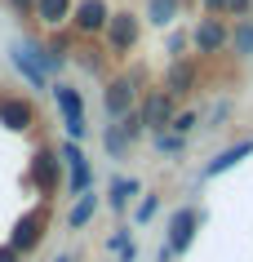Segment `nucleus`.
<instances>
[{
  "instance_id": "obj_7",
  "label": "nucleus",
  "mask_w": 253,
  "mask_h": 262,
  "mask_svg": "<svg viewBox=\"0 0 253 262\" xmlns=\"http://www.w3.org/2000/svg\"><path fill=\"white\" fill-rule=\"evenodd\" d=\"M107 18H111V5H107V0H76L71 27L80 31V36H98V31L107 27Z\"/></svg>"
},
{
  "instance_id": "obj_10",
  "label": "nucleus",
  "mask_w": 253,
  "mask_h": 262,
  "mask_svg": "<svg viewBox=\"0 0 253 262\" xmlns=\"http://www.w3.org/2000/svg\"><path fill=\"white\" fill-rule=\"evenodd\" d=\"M191 45H196L200 54H218V49H226V45H231V27H226L222 18H213V14H209V18L196 27Z\"/></svg>"
},
{
  "instance_id": "obj_9",
  "label": "nucleus",
  "mask_w": 253,
  "mask_h": 262,
  "mask_svg": "<svg viewBox=\"0 0 253 262\" xmlns=\"http://www.w3.org/2000/svg\"><path fill=\"white\" fill-rule=\"evenodd\" d=\"M0 124H5L9 134H27L31 124H36V107H31L27 98L5 94V98H0Z\"/></svg>"
},
{
  "instance_id": "obj_25",
  "label": "nucleus",
  "mask_w": 253,
  "mask_h": 262,
  "mask_svg": "<svg viewBox=\"0 0 253 262\" xmlns=\"http://www.w3.org/2000/svg\"><path fill=\"white\" fill-rule=\"evenodd\" d=\"M222 18H236V23H244V18H253V0H226Z\"/></svg>"
},
{
  "instance_id": "obj_19",
  "label": "nucleus",
  "mask_w": 253,
  "mask_h": 262,
  "mask_svg": "<svg viewBox=\"0 0 253 262\" xmlns=\"http://www.w3.org/2000/svg\"><path fill=\"white\" fill-rule=\"evenodd\" d=\"M138 191H142L138 178H111V209H125Z\"/></svg>"
},
{
  "instance_id": "obj_28",
  "label": "nucleus",
  "mask_w": 253,
  "mask_h": 262,
  "mask_svg": "<svg viewBox=\"0 0 253 262\" xmlns=\"http://www.w3.org/2000/svg\"><path fill=\"white\" fill-rule=\"evenodd\" d=\"M200 5H204L213 18H222V9H226V0H200Z\"/></svg>"
},
{
  "instance_id": "obj_15",
  "label": "nucleus",
  "mask_w": 253,
  "mask_h": 262,
  "mask_svg": "<svg viewBox=\"0 0 253 262\" xmlns=\"http://www.w3.org/2000/svg\"><path fill=\"white\" fill-rule=\"evenodd\" d=\"M94 213H98V191L76 195V205H71V213H67V227L71 231H84V227L94 222Z\"/></svg>"
},
{
  "instance_id": "obj_11",
  "label": "nucleus",
  "mask_w": 253,
  "mask_h": 262,
  "mask_svg": "<svg viewBox=\"0 0 253 262\" xmlns=\"http://www.w3.org/2000/svg\"><path fill=\"white\" fill-rule=\"evenodd\" d=\"M249 156H253V138L231 142L226 151H218V156L209 160V165H204V178H222V173H231V169H236L240 160H249Z\"/></svg>"
},
{
  "instance_id": "obj_24",
  "label": "nucleus",
  "mask_w": 253,
  "mask_h": 262,
  "mask_svg": "<svg viewBox=\"0 0 253 262\" xmlns=\"http://www.w3.org/2000/svg\"><path fill=\"white\" fill-rule=\"evenodd\" d=\"M102 142H107V151H111V156H125V151H129V138H125V129H120V124H111Z\"/></svg>"
},
{
  "instance_id": "obj_16",
  "label": "nucleus",
  "mask_w": 253,
  "mask_h": 262,
  "mask_svg": "<svg viewBox=\"0 0 253 262\" xmlns=\"http://www.w3.org/2000/svg\"><path fill=\"white\" fill-rule=\"evenodd\" d=\"M67 191L71 195L94 191V165H89V156H80V160H71V165H67Z\"/></svg>"
},
{
  "instance_id": "obj_22",
  "label": "nucleus",
  "mask_w": 253,
  "mask_h": 262,
  "mask_svg": "<svg viewBox=\"0 0 253 262\" xmlns=\"http://www.w3.org/2000/svg\"><path fill=\"white\" fill-rule=\"evenodd\" d=\"M196 124H200V111H173V120H169V134L187 138V134H191Z\"/></svg>"
},
{
  "instance_id": "obj_12",
  "label": "nucleus",
  "mask_w": 253,
  "mask_h": 262,
  "mask_svg": "<svg viewBox=\"0 0 253 262\" xmlns=\"http://www.w3.org/2000/svg\"><path fill=\"white\" fill-rule=\"evenodd\" d=\"M71 9H76V0H36L31 5V14H36V23L49 31H62L71 23Z\"/></svg>"
},
{
  "instance_id": "obj_30",
  "label": "nucleus",
  "mask_w": 253,
  "mask_h": 262,
  "mask_svg": "<svg viewBox=\"0 0 253 262\" xmlns=\"http://www.w3.org/2000/svg\"><path fill=\"white\" fill-rule=\"evenodd\" d=\"M9 5H14L18 14H31V5H36V0H9Z\"/></svg>"
},
{
  "instance_id": "obj_1",
  "label": "nucleus",
  "mask_w": 253,
  "mask_h": 262,
  "mask_svg": "<svg viewBox=\"0 0 253 262\" xmlns=\"http://www.w3.org/2000/svg\"><path fill=\"white\" fill-rule=\"evenodd\" d=\"M49 94H54L58 102V116H62V129H67V138L71 142H84L89 138V120H84V98L80 89H71V84H49Z\"/></svg>"
},
{
  "instance_id": "obj_18",
  "label": "nucleus",
  "mask_w": 253,
  "mask_h": 262,
  "mask_svg": "<svg viewBox=\"0 0 253 262\" xmlns=\"http://www.w3.org/2000/svg\"><path fill=\"white\" fill-rule=\"evenodd\" d=\"M226 49H236L240 58L253 54V18H244V23H236V31H231V45Z\"/></svg>"
},
{
  "instance_id": "obj_23",
  "label": "nucleus",
  "mask_w": 253,
  "mask_h": 262,
  "mask_svg": "<svg viewBox=\"0 0 253 262\" xmlns=\"http://www.w3.org/2000/svg\"><path fill=\"white\" fill-rule=\"evenodd\" d=\"M107 249H111L120 262H133V240H129V231H116L111 240H107Z\"/></svg>"
},
{
  "instance_id": "obj_4",
  "label": "nucleus",
  "mask_w": 253,
  "mask_h": 262,
  "mask_svg": "<svg viewBox=\"0 0 253 262\" xmlns=\"http://www.w3.org/2000/svg\"><path fill=\"white\" fill-rule=\"evenodd\" d=\"M133 102H138V80L133 76H116L111 84H107V94H102V111H107V120H125L129 111H133Z\"/></svg>"
},
{
  "instance_id": "obj_27",
  "label": "nucleus",
  "mask_w": 253,
  "mask_h": 262,
  "mask_svg": "<svg viewBox=\"0 0 253 262\" xmlns=\"http://www.w3.org/2000/svg\"><path fill=\"white\" fill-rule=\"evenodd\" d=\"M187 45H191V36H187V31H169V54H173V58H182Z\"/></svg>"
},
{
  "instance_id": "obj_29",
  "label": "nucleus",
  "mask_w": 253,
  "mask_h": 262,
  "mask_svg": "<svg viewBox=\"0 0 253 262\" xmlns=\"http://www.w3.org/2000/svg\"><path fill=\"white\" fill-rule=\"evenodd\" d=\"M0 262H22V258H18V253H14L9 245H0Z\"/></svg>"
},
{
  "instance_id": "obj_8",
  "label": "nucleus",
  "mask_w": 253,
  "mask_h": 262,
  "mask_svg": "<svg viewBox=\"0 0 253 262\" xmlns=\"http://www.w3.org/2000/svg\"><path fill=\"white\" fill-rule=\"evenodd\" d=\"M58 178H62V160H58V151L40 147V151L31 156V182L40 187V195H54L58 191Z\"/></svg>"
},
{
  "instance_id": "obj_31",
  "label": "nucleus",
  "mask_w": 253,
  "mask_h": 262,
  "mask_svg": "<svg viewBox=\"0 0 253 262\" xmlns=\"http://www.w3.org/2000/svg\"><path fill=\"white\" fill-rule=\"evenodd\" d=\"M58 262H71V258H67V253H62V258H58Z\"/></svg>"
},
{
  "instance_id": "obj_14",
  "label": "nucleus",
  "mask_w": 253,
  "mask_h": 262,
  "mask_svg": "<svg viewBox=\"0 0 253 262\" xmlns=\"http://www.w3.org/2000/svg\"><path fill=\"white\" fill-rule=\"evenodd\" d=\"M191 89H196V67L182 62V58H173V67H169V76H165V94L178 98V94H191Z\"/></svg>"
},
{
  "instance_id": "obj_21",
  "label": "nucleus",
  "mask_w": 253,
  "mask_h": 262,
  "mask_svg": "<svg viewBox=\"0 0 253 262\" xmlns=\"http://www.w3.org/2000/svg\"><path fill=\"white\" fill-rule=\"evenodd\" d=\"M155 151L160 156H187V138H178V134H155Z\"/></svg>"
},
{
  "instance_id": "obj_6",
  "label": "nucleus",
  "mask_w": 253,
  "mask_h": 262,
  "mask_svg": "<svg viewBox=\"0 0 253 262\" xmlns=\"http://www.w3.org/2000/svg\"><path fill=\"white\" fill-rule=\"evenodd\" d=\"M196 231H200V209H178L173 218H169V240H165V249L169 253H187V249L196 245Z\"/></svg>"
},
{
  "instance_id": "obj_17",
  "label": "nucleus",
  "mask_w": 253,
  "mask_h": 262,
  "mask_svg": "<svg viewBox=\"0 0 253 262\" xmlns=\"http://www.w3.org/2000/svg\"><path fill=\"white\" fill-rule=\"evenodd\" d=\"M147 18L155 27H173V18H182V0H147Z\"/></svg>"
},
{
  "instance_id": "obj_26",
  "label": "nucleus",
  "mask_w": 253,
  "mask_h": 262,
  "mask_svg": "<svg viewBox=\"0 0 253 262\" xmlns=\"http://www.w3.org/2000/svg\"><path fill=\"white\" fill-rule=\"evenodd\" d=\"M116 124L125 129V138H129V142H138V138H142V120H138V111H129L125 120H116Z\"/></svg>"
},
{
  "instance_id": "obj_5",
  "label": "nucleus",
  "mask_w": 253,
  "mask_h": 262,
  "mask_svg": "<svg viewBox=\"0 0 253 262\" xmlns=\"http://www.w3.org/2000/svg\"><path fill=\"white\" fill-rule=\"evenodd\" d=\"M173 98L165 94V89H151V94L138 102V120H142V129H151V134H165L169 129V120H173Z\"/></svg>"
},
{
  "instance_id": "obj_20",
  "label": "nucleus",
  "mask_w": 253,
  "mask_h": 262,
  "mask_svg": "<svg viewBox=\"0 0 253 262\" xmlns=\"http://www.w3.org/2000/svg\"><path fill=\"white\" fill-rule=\"evenodd\" d=\"M155 213H160V195H155V191H147V195L138 200V205H133V222H138V227H147V222H151Z\"/></svg>"
},
{
  "instance_id": "obj_3",
  "label": "nucleus",
  "mask_w": 253,
  "mask_h": 262,
  "mask_svg": "<svg viewBox=\"0 0 253 262\" xmlns=\"http://www.w3.org/2000/svg\"><path fill=\"white\" fill-rule=\"evenodd\" d=\"M40 240H44V213H40V209H31V213H22V218L14 222V231H9L5 245L14 249L18 258H27V253L40 249Z\"/></svg>"
},
{
  "instance_id": "obj_2",
  "label": "nucleus",
  "mask_w": 253,
  "mask_h": 262,
  "mask_svg": "<svg viewBox=\"0 0 253 262\" xmlns=\"http://www.w3.org/2000/svg\"><path fill=\"white\" fill-rule=\"evenodd\" d=\"M102 36H107V49H111L116 58H125V54H133V45H138L142 23H138V14H129V9H116V14L107 18V27H102Z\"/></svg>"
},
{
  "instance_id": "obj_13",
  "label": "nucleus",
  "mask_w": 253,
  "mask_h": 262,
  "mask_svg": "<svg viewBox=\"0 0 253 262\" xmlns=\"http://www.w3.org/2000/svg\"><path fill=\"white\" fill-rule=\"evenodd\" d=\"M9 62L18 67V76H22L31 89H49V76H44V67L31 58V45H14V49H9Z\"/></svg>"
}]
</instances>
